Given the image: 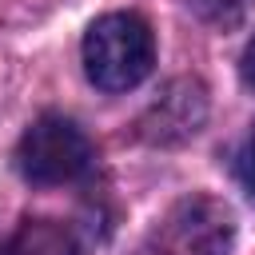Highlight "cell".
<instances>
[{
  "label": "cell",
  "mask_w": 255,
  "mask_h": 255,
  "mask_svg": "<svg viewBox=\"0 0 255 255\" xmlns=\"http://www.w3.org/2000/svg\"><path fill=\"white\" fill-rule=\"evenodd\" d=\"M159 243L167 255H231L235 219L219 199L187 195L167 211L159 227Z\"/></svg>",
  "instance_id": "3"
},
{
  "label": "cell",
  "mask_w": 255,
  "mask_h": 255,
  "mask_svg": "<svg viewBox=\"0 0 255 255\" xmlns=\"http://www.w3.org/2000/svg\"><path fill=\"white\" fill-rule=\"evenodd\" d=\"M239 183H243V187H247V195L255 199V128L247 131L243 151H239Z\"/></svg>",
  "instance_id": "7"
},
{
  "label": "cell",
  "mask_w": 255,
  "mask_h": 255,
  "mask_svg": "<svg viewBox=\"0 0 255 255\" xmlns=\"http://www.w3.org/2000/svg\"><path fill=\"white\" fill-rule=\"evenodd\" d=\"M239 72H243V84L255 92V36H251V44L243 48V64H239Z\"/></svg>",
  "instance_id": "8"
},
{
  "label": "cell",
  "mask_w": 255,
  "mask_h": 255,
  "mask_svg": "<svg viewBox=\"0 0 255 255\" xmlns=\"http://www.w3.org/2000/svg\"><path fill=\"white\" fill-rule=\"evenodd\" d=\"M155 64L151 28L135 12H108L84 36V72L104 92L135 88Z\"/></svg>",
  "instance_id": "1"
},
{
  "label": "cell",
  "mask_w": 255,
  "mask_h": 255,
  "mask_svg": "<svg viewBox=\"0 0 255 255\" xmlns=\"http://www.w3.org/2000/svg\"><path fill=\"white\" fill-rule=\"evenodd\" d=\"M207 120V88L199 80H171L139 116V139L155 147H175L191 139Z\"/></svg>",
  "instance_id": "4"
},
{
  "label": "cell",
  "mask_w": 255,
  "mask_h": 255,
  "mask_svg": "<svg viewBox=\"0 0 255 255\" xmlns=\"http://www.w3.org/2000/svg\"><path fill=\"white\" fill-rule=\"evenodd\" d=\"M92 163V143L88 135L64 120V116H40L24 135H20V147H16V167L28 183H40V187H52V183H72L88 171Z\"/></svg>",
  "instance_id": "2"
},
{
  "label": "cell",
  "mask_w": 255,
  "mask_h": 255,
  "mask_svg": "<svg viewBox=\"0 0 255 255\" xmlns=\"http://www.w3.org/2000/svg\"><path fill=\"white\" fill-rule=\"evenodd\" d=\"M199 16L215 28H235L247 20V12L255 8V0H195Z\"/></svg>",
  "instance_id": "6"
},
{
  "label": "cell",
  "mask_w": 255,
  "mask_h": 255,
  "mask_svg": "<svg viewBox=\"0 0 255 255\" xmlns=\"http://www.w3.org/2000/svg\"><path fill=\"white\" fill-rule=\"evenodd\" d=\"M0 255H76V243H72L68 227H60L52 219H28L0 247Z\"/></svg>",
  "instance_id": "5"
}]
</instances>
